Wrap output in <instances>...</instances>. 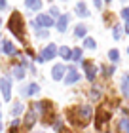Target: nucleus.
Segmentation results:
<instances>
[{
  "label": "nucleus",
  "mask_w": 129,
  "mask_h": 133,
  "mask_svg": "<svg viewBox=\"0 0 129 133\" xmlns=\"http://www.w3.org/2000/svg\"><path fill=\"white\" fill-rule=\"evenodd\" d=\"M8 29H10V31L13 32L15 36H23V19H21V15L17 14V11L10 17V21H8Z\"/></svg>",
  "instance_id": "obj_1"
},
{
  "label": "nucleus",
  "mask_w": 129,
  "mask_h": 133,
  "mask_svg": "<svg viewBox=\"0 0 129 133\" xmlns=\"http://www.w3.org/2000/svg\"><path fill=\"white\" fill-rule=\"evenodd\" d=\"M0 91H2V95H4V101H10V97H11V82H10V78H2L0 80Z\"/></svg>",
  "instance_id": "obj_2"
},
{
  "label": "nucleus",
  "mask_w": 129,
  "mask_h": 133,
  "mask_svg": "<svg viewBox=\"0 0 129 133\" xmlns=\"http://www.w3.org/2000/svg\"><path fill=\"white\" fill-rule=\"evenodd\" d=\"M57 55V46L55 44H50V46H46L44 48V51H42V59H44V61H51V59Z\"/></svg>",
  "instance_id": "obj_3"
},
{
  "label": "nucleus",
  "mask_w": 129,
  "mask_h": 133,
  "mask_svg": "<svg viewBox=\"0 0 129 133\" xmlns=\"http://www.w3.org/2000/svg\"><path fill=\"white\" fill-rule=\"evenodd\" d=\"M34 25H38V27H47L50 29L53 25V17L47 14V15H38L36 17V21H34Z\"/></svg>",
  "instance_id": "obj_4"
},
{
  "label": "nucleus",
  "mask_w": 129,
  "mask_h": 133,
  "mask_svg": "<svg viewBox=\"0 0 129 133\" xmlns=\"http://www.w3.org/2000/svg\"><path fill=\"white\" fill-rule=\"evenodd\" d=\"M84 65V70H85V76H87V80H95V74H97V69L91 63H87V61H84L82 63Z\"/></svg>",
  "instance_id": "obj_5"
},
{
  "label": "nucleus",
  "mask_w": 129,
  "mask_h": 133,
  "mask_svg": "<svg viewBox=\"0 0 129 133\" xmlns=\"http://www.w3.org/2000/svg\"><path fill=\"white\" fill-rule=\"evenodd\" d=\"M65 72H66V69H65L63 65H55V66H53V70H51L53 80H61V78H65Z\"/></svg>",
  "instance_id": "obj_6"
},
{
  "label": "nucleus",
  "mask_w": 129,
  "mask_h": 133,
  "mask_svg": "<svg viewBox=\"0 0 129 133\" xmlns=\"http://www.w3.org/2000/svg\"><path fill=\"white\" fill-rule=\"evenodd\" d=\"M80 80V76H78V72L74 69H66V76H65V84H74Z\"/></svg>",
  "instance_id": "obj_7"
},
{
  "label": "nucleus",
  "mask_w": 129,
  "mask_h": 133,
  "mask_svg": "<svg viewBox=\"0 0 129 133\" xmlns=\"http://www.w3.org/2000/svg\"><path fill=\"white\" fill-rule=\"evenodd\" d=\"M0 51L8 53V55H13V53H15V48H13V44H11L10 40H4L2 44H0Z\"/></svg>",
  "instance_id": "obj_8"
},
{
  "label": "nucleus",
  "mask_w": 129,
  "mask_h": 133,
  "mask_svg": "<svg viewBox=\"0 0 129 133\" xmlns=\"http://www.w3.org/2000/svg\"><path fill=\"white\" fill-rule=\"evenodd\" d=\"M110 118V114L108 112H104V110H99V112H97V128H103V125L104 124H106V120Z\"/></svg>",
  "instance_id": "obj_9"
},
{
  "label": "nucleus",
  "mask_w": 129,
  "mask_h": 133,
  "mask_svg": "<svg viewBox=\"0 0 129 133\" xmlns=\"http://www.w3.org/2000/svg\"><path fill=\"white\" fill-rule=\"evenodd\" d=\"M66 25H69V15H59V19H57V31L63 32Z\"/></svg>",
  "instance_id": "obj_10"
},
{
  "label": "nucleus",
  "mask_w": 129,
  "mask_h": 133,
  "mask_svg": "<svg viewBox=\"0 0 129 133\" xmlns=\"http://www.w3.org/2000/svg\"><path fill=\"white\" fill-rule=\"evenodd\" d=\"M36 122V112H34V108H32V110H29L27 112V118H25V125H29V128H30V125H32Z\"/></svg>",
  "instance_id": "obj_11"
},
{
  "label": "nucleus",
  "mask_w": 129,
  "mask_h": 133,
  "mask_svg": "<svg viewBox=\"0 0 129 133\" xmlns=\"http://www.w3.org/2000/svg\"><path fill=\"white\" fill-rule=\"evenodd\" d=\"M59 53H61V57H63L65 61H70V59H72V51H70V48H66V46L61 48Z\"/></svg>",
  "instance_id": "obj_12"
},
{
  "label": "nucleus",
  "mask_w": 129,
  "mask_h": 133,
  "mask_svg": "<svg viewBox=\"0 0 129 133\" xmlns=\"http://www.w3.org/2000/svg\"><path fill=\"white\" fill-rule=\"evenodd\" d=\"M38 91H40L38 84H30L27 89H23V95H34V93H38Z\"/></svg>",
  "instance_id": "obj_13"
},
{
  "label": "nucleus",
  "mask_w": 129,
  "mask_h": 133,
  "mask_svg": "<svg viewBox=\"0 0 129 133\" xmlns=\"http://www.w3.org/2000/svg\"><path fill=\"white\" fill-rule=\"evenodd\" d=\"M76 14H78V15H82V17H87V15H89V14H87V8H85V4H84V2L76 4Z\"/></svg>",
  "instance_id": "obj_14"
},
{
  "label": "nucleus",
  "mask_w": 129,
  "mask_h": 133,
  "mask_svg": "<svg viewBox=\"0 0 129 133\" xmlns=\"http://www.w3.org/2000/svg\"><path fill=\"white\" fill-rule=\"evenodd\" d=\"M13 76L17 80H23V78H25V69H23V66H13Z\"/></svg>",
  "instance_id": "obj_15"
},
{
  "label": "nucleus",
  "mask_w": 129,
  "mask_h": 133,
  "mask_svg": "<svg viewBox=\"0 0 129 133\" xmlns=\"http://www.w3.org/2000/svg\"><path fill=\"white\" fill-rule=\"evenodd\" d=\"M121 91H124V95H129V74H125L121 80Z\"/></svg>",
  "instance_id": "obj_16"
},
{
  "label": "nucleus",
  "mask_w": 129,
  "mask_h": 133,
  "mask_svg": "<svg viewBox=\"0 0 129 133\" xmlns=\"http://www.w3.org/2000/svg\"><path fill=\"white\" fill-rule=\"evenodd\" d=\"M40 6H42L40 0H27V8L30 10H40Z\"/></svg>",
  "instance_id": "obj_17"
},
{
  "label": "nucleus",
  "mask_w": 129,
  "mask_h": 133,
  "mask_svg": "<svg viewBox=\"0 0 129 133\" xmlns=\"http://www.w3.org/2000/svg\"><path fill=\"white\" fill-rule=\"evenodd\" d=\"M120 129L125 131V133H129V118H124V120L120 122Z\"/></svg>",
  "instance_id": "obj_18"
},
{
  "label": "nucleus",
  "mask_w": 129,
  "mask_h": 133,
  "mask_svg": "<svg viewBox=\"0 0 129 133\" xmlns=\"http://www.w3.org/2000/svg\"><path fill=\"white\" fill-rule=\"evenodd\" d=\"M85 31H87V29H85L84 25H78V27H76V31H74V34L80 38V36H85Z\"/></svg>",
  "instance_id": "obj_19"
},
{
  "label": "nucleus",
  "mask_w": 129,
  "mask_h": 133,
  "mask_svg": "<svg viewBox=\"0 0 129 133\" xmlns=\"http://www.w3.org/2000/svg\"><path fill=\"white\" fill-rule=\"evenodd\" d=\"M80 59H82V50H74V51H72V59H70V61L80 63Z\"/></svg>",
  "instance_id": "obj_20"
},
{
  "label": "nucleus",
  "mask_w": 129,
  "mask_h": 133,
  "mask_svg": "<svg viewBox=\"0 0 129 133\" xmlns=\"http://www.w3.org/2000/svg\"><path fill=\"white\" fill-rule=\"evenodd\" d=\"M23 112V105L21 103H15L13 105V110H11V114H13V116H17V114H21Z\"/></svg>",
  "instance_id": "obj_21"
},
{
  "label": "nucleus",
  "mask_w": 129,
  "mask_h": 133,
  "mask_svg": "<svg viewBox=\"0 0 129 133\" xmlns=\"http://www.w3.org/2000/svg\"><path fill=\"white\" fill-rule=\"evenodd\" d=\"M108 57L112 59V61H118V59H120V53H118V50H110V51H108Z\"/></svg>",
  "instance_id": "obj_22"
},
{
  "label": "nucleus",
  "mask_w": 129,
  "mask_h": 133,
  "mask_svg": "<svg viewBox=\"0 0 129 133\" xmlns=\"http://www.w3.org/2000/svg\"><path fill=\"white\" fill-rule=\"evenodd\" d=\"M84 46H85V48H89V50H93V48H95V40H93V38H85Z\"/></svg>",
  "instance_id": "obj_23"
},
{
  "label": "nucleus",
  "mask_w": 129,
  "mask_h": 133,
  "mask_svg": "<svg viewBox=\"0 0 129 133\" xmlns=\"http://www.w3.org/2000/svg\"><path fill=\"white\" fill-rule=\"evenodd\" d=\"M89 95H91V99H99V97H101L99 89H91V93H89Z\"/></svg>",
  "instance_id": "obj_24"
},
{
  "label": "nucleus",
  "mask_w": 129,
  "mask_h": 133,
  "mask_svg": "<svg viewBox=\"0 0 129 133\" xmlns=\"http://www.w3.org/2000/svg\"><path fill=\"white\" fill-rule=\"evenodd\" d=\"M121 17H124L125 21H129V8H124V10H121Z\"/></svg>",
  "instance_id": "obj_25"
},
{
  "label": "nucleus",
  "mask_w": 129,
  "mask_h": 133,
  "mask_svg": "<svg viewBox=\"0 0 129 133\" xmlns=\"http://www.w3.org/2000/svg\"><path fill=\"white\" fill-rule=\"evenodd\" d=\"M120 34H121V29L116 27V29H114V38H120Z\"/></svg>",
  "instance_id": "obj_26"
},
{
  "label": "nucleus",
  "mask_w": 129,
  "mask_h": 133,
  "mask_svg": "<svg viewBox=\"0 0 129 133\" xmlns=\"http://www.w3.org/2000/svg\"><path fill=\"white\" fill-rule=\"evenodd\" d=\"M38 36H40V38H44V36H47V32L46 31H38Z\"/></svg>",
  "instance_id": "obj_27"
},
{
  "label": "nucleus",
  "mask_w": 129,
  "mask_h": 133,
  "mask_svg": "<svg viewBox=\"0 0 129 133\" xmlns=\"http://www.w3.org/2000/svg\"><path fill=\"white\" fill-rule=\"evenodd\" d=\"M125 32L129 34V21H125Z\"/></svg>",
  "instance_id": "obj_28"
},
{
  "label": "nucleus",
  "mask_w": 129,
  "mask_h": 133,
  "mask_svg": "<svg viewBox=\"0 0 129 133\" xmlns=\"http://www.w3.org/2000/svg\"><path fill=\"white\" fill-rule=\"evenodd\" d=\"M0 8H6V2H4V0H0Z\"/></svg>",
  "instance_id": "obj_29"
},
{
  "label": "nucleus",
  "mask_w": 129,
  "mask_h": 133,
  "mask_svg": "<svg viewBox=\"0 0 129 133\" xmlns=\"http://www.w3.org/2000/svg\"><path fill=\"white\" fill-rule=\"evenodd\" d=\"M0 131H2V122H0Z\"/></svg>",
  "instance_id": "obj_30"
},
{
  "label": "nucleus",
  "mask_w": 129,
  "mask_h": 133,
  "mask_svg": "<svg viewBox=\"0 0 129 133\" xmlns=\"http://www.w3.org/2000/svg\"><path fill=\"white\" fill-rule=\"evenodd\" d=\"M0 23H2V19H0Z\"/></svg>",
  "instance_id": "obj_31"
},
{
  "label": "nucleus",
  "mask_w": 129,
  "mask_h": 133,
  "mask_svg": "<svg viewBox=\"0 0 129 133\" xmlns=\"http://www.w3.org/2000/svg\"><path fill=\"white\" fill-rule=\"evenodd\" d=\"M127 53H129V50H127Z\"/></svg>",
  "instance_id": "obj_32"
}]
</instances>
